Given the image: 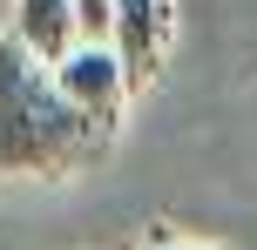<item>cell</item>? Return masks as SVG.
<instances>
[{
  "mask_svg": "<svg viewBox=\"0 0 257 250\" xmlns=\"http://www.w3.org/2000/svg\"><path fill=\"white\" fill-rule=\"evenodd\" d=\"M142 250H217V243H142Z\"/></svg>",
  "mask_w": 257,
  "mask_h": 250,
  "instance_id": "6",
  "label": "cell"
},
{
  "mask_svg": "<svg viewBox=\"0 0 257 250\" xmlns=\"http://www.w3.org/2000/svg\"><path fill=\"white\" fill-rule=\"evenodd\" d=\"M115 129L81 115L14 34H0V176L7 183H68L108 156Z\"/></svg>",
  "mask_w": 257,
  "mask_h": 250,
  "instance_id": "1",
  "label": "cell"
},
{
  "mask_svg": "<svg viewBox=\"0 0 257 250\" xmlns=\"http://www.w3.org/2000/svg\"><path fill=\"white\" fill-rule=\"evenodd\" d=\"M81 14V41H108V27H115V0H75Z\"/></svg>",
  "mask_w": 257,
  "mask_h": 250,
  "instance_id": "5",
  "label": "cell"
},
{
  "mask_svg": "<svg viewBox=\"0 0 257 250\" xmlns=\"http://www.w3.org/2000/svg\"><path fill=\"white\" fill-rule=\"evenodd\" d=\"M7 34L21 41L41 68H54V61H68V54L81 48V14H75V0H14Z\"/></svg>",
  "mask_w": 257,
  "mask_h": 250,
  "instance_id": "4",
  "label": "cell"
},
{
  "mask_svg": "<svg viewBox=\"0 0 257 250\" xmlns=\"http://www.w3.org/2000/svg\"><path fill=\"white\" fill-rule=\"evenodd\" d=\"M54 81H61V95L81 108V115H95L102 129H122V108L136 102V88H128L122 61L108 41H81L68 61H54Z\"/></svg>",
  "mask_w": 257,
  "mask_h": 250,
  "instance_id": "3",
  "label": "cell"
},
{
  "mask_svg": "<svg viewBox=\"0 0 257 250\" xmlns=\"http://www.w3.org/2000/svg\"><path fill=\"white\" fill-rule=\"evenodd\" d=\"M108 48H115L128 88L149 95L163 81V68H169V48H176V0H115Z\"/></svg>",
  "mask_w": 257,
  "mask_h": 250,
  "instance_id": "2",
  "label": "cell"
}]
</instances>
